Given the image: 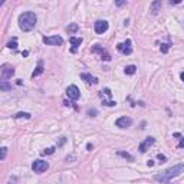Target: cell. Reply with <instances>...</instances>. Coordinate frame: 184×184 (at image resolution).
I'll return each instance as SVG.
<instances>
[{
    "mask_svg": "<svg viewBox=\"0 0 184 184\" xmlns=\"http://www.w3.org/2000/svg\"><path fill=\"white\" fill-rule=\"evenodd\" d=\"M115 125L119 128H128L132 125V119L130 117H121V118H118L115 121Z\"/></svg>",
    "mask_w": 184,
    "mask_h": 184,
    "instance_id": "9c48e42d",
    "label": "cell"
},
{
    "mask_svg": "<svg viewBox=\"0 0 184 184\" xmlns=\"http://www.w3.org/2000/svg\"><path fill=\"white\" fill-rule=\"evenodd\" d=\"M14 75V69L13 66L9 65V63H5V65H2V69H0V79L2 81H6L12 78Z\"/></svg>",
    "mask_w": 184,
    "mask_h": 184,
    "instance_id": "3957f363",
    "label": "cell"
},
{
    "mask_svg": "<svg viewBox=\"0 0 184 184\" xmlns=\"http://www.w3.org/2000/svg\"><path fill=\"white\" fill-rule=\"evenodd\" d=\"M81 79H84L88 84H98V79L95 76L89 75V73H81Z\"/></svg>",
    "mask_w": 184,
    "mask_h": 184,
    "instance_id": "7c38bea8",
    "label": "cell"
},
{
    "mask_svg": "<svg viewBox=\"0 0 184 184\" xmlns=\"http://www.w3.org/2000/svg\"><path fill=\"white\" fill-rule=\"evenodd\" d=\"M53 152H55V147H51V148H46V150H45V151H42V154L43 156H49V154H53Z\"/></svg>",
    "mask_w": 184,
    "mask_h": 184,
    "instance_id": "7402d4cb",
    "label": "cell"
},
{
    "mask_svg": "<svg viewBox=\"0 0 184 184\" xmlns=\"http://www.w3.org/2000/svg\"><path fill=\"white\" fill-rule=\"evenodd\" d=\"M66 95L69 96V99L76 101V99H79L81 92H79V89H78V86L71 85V86H68V88H66Z\"/></svg>",
    "mask_w": 184,
    "mask_h": 184,
    "instance_id": "52a82bcc",
    "label": "cell"
},
{
    "mask_svg": "<svg viewBox=\"0 0 184 184\" xmlns=\"http://www.w3.org/2000/svg\"><path fill=\"white\" fill-rule=\"evenodd\" d=\"M181 79H183V82H184V72H181Z\"/></svg>",
    "mask_w": 184,
    "mask_h": 184,
    "instance_id": "83f0119b",
    "label": "cell"
},
{
    "mask_svg": "<svg viewBox=\"0 0 184 184\" xmlns=\"http://www.w3.org/2000/svg\"><path fill=\"white\" fill-rule=\"evenodd\" d=\"M0 88H2V91L12 89V86H10V85H7V84H6V81H2V84H0Z\"/></svg>",
    "mask_w": 184,
    "mask_h": 184,
    "instance_id": "ffe728a7",
    "label": "cell"
},
{
    "mask_svg": "<svg viewBox=\"0 0 184 184\" xmlns=\"http://www.w3.org/2000/svg\"><path fill=\"white\" fill-rule=\"evenodd\" d=\"M183 171H184V164H177V165H174V167L168 168V170L163 171L161 174H157L154 178H156L157 181H161V183H168L171 178L180 175Z\"/></svg>",
    "mask_w": 184,
    "mask_h": 184,
    "instance_id": "7a4b0ae2",
    "label": "cell"
},
{
    "mask_svg": "<svg viewBox=\"0 0 184 184\" xmlns=\"http://www.w3.org/2000/svg\"><path fill=\"white\" fill-rule=\"evenodd\" d=\"M94 28H95V32L98 35H102V33H105L108 30V22L107 20H96Z\"/></svg>",
    "mask_w": 184,
    "mask_h": 184,
    "instance_id": "8992f818",
    "label": "cell"
},
{
    "mask_svg": "<svg viewBox=\"0 0 184 184\" xmlns=\"http://www.w3.org/2000/svg\"><path fill=\"white\" fill-rule=\"evenodd\" d=\"M7 47H9V49H16V47H17V39L16 38L12 39V40L7 43Z\"/></svg>",
    "mask_w": 184,
    "mask_h": 184,
    "instance_id": "2e32d148",
    "label": "cell"
},
{
    "mask_svg": "<svg viewBox=\"0 0 184 184\" xmlns=\"http://www.w3.org/2000/svg\"><path fill=\"white\" fill-rule=\"evenodd\" d=\"M42 72H43V63H42V62H39V65L36 66V69H35V71H33V73H32V78H36V76H39Z\"/></svg>",
    "mask_w": 184,
    "mask_h": 184,
    "instance_id": "5bb4252c",
    "label": "cell"
},
{
    "mask_svg": "<svg viewBox=\"0 0 184 184\" xmlns=\"http://www.w3.org/2000/svg\"><path fill=\"white\" fill-rule=\"evenodd\" d=\"M47 168H49V164H47V161H43V160H36V161H33V164H32V170L35 173H43Z\"/></svg>",
    "mask_w": 184,
    "mask_h": 184,
    "instance_id": "277c9868",
    "label": "cell"
},
{
    "mask_svg": "<svg viewBox=\"0 0 184 184\" xmlns=\"http://www.w3.org/2000/svg\"><path fill=\"white\" fill-rule=\"evenodd\" d=\"M161 52L163 53L168 52V45H167V43H163V45H161Z\"/></svg>",
    "mask_w": 184,
    "mask_h": 184,
    "instance_id": "d4e9b609",
    "label": "cell"
},
{
    "mask_svg": "<svg viewBox=\"0 0 184 184\" xmlns=\"http://www.w3.org/2000/svg\"><path fill=\"white\" fill-rule=\"evenodd\" d=\"M158 7H161V2H154L152 3V13H157Z\"/></svg>",
    "mask_w": 184,
    "mask_h": 184,
    "instance_id": "44dd1931",
    "label": "cell"
},
{
    "mask_svg": "<svg viewBox=\"0 0 184 184\" xmlns=\"http://www.w3.org/2000/svg\"><path fill=\"white\" fill-rule=\"evenodd\" d=\"M14 118H30V114L28 112H19L14 115Z\"/></svg>",
    "mask_w": 184,
    "mask_h": 184,
    "instance_id": "d6986e66",
    "label": "cell"
},
{
    "mask_svg": "<svg viewBox=\"0 0 184 184\" xmlns=\"http://www.w3.org/2000/svg\"><path fill=\"white\" fill-rule=\"evenodd\" d=\"M178 3H180V0H175V2L171 0V2H170V5H178Z\"/></svg>",
    "mask_w": 184,
    "mask_h": 184,
    "instance_id": "4316f807",
    "label": "cell"
},
{
    "mask_svg": "<svg viewBox=\"0 0 184 184\" xmlns=\"http://www.w3.org/2000/svg\"><path fill=\"white\" fill-rule=\"evenodd\" d=\"M135 71H137V68H135L134 65H130V66H127V68H125V73H127V75H134V73H135Z\"/></svg>",
    "mask_w": 184,
    "mask_h": 184,
    "instance_id": "9a60e30c",
    "label": "cell"
},
{
    "mask_svg": "<svg viewBox=\"0 0 184 184\" xmlns=\"http://www.w3.org/2000/svg\"><path fill=\"white\" fill-rule=\"evenodd\" d=\"M69 42H71V45L73 47H72V52H76V47L81 46V43H82V38H75V36H72L71 39H69Z\"/></svg>",
    "mask_w": 184,
    "mask_h": 184,
    "instance_id": "4fadbf2b",
    "label": "cell"
},
{
    "mask_svg": "<svg viewBox=\"0 0 184 184\" xmlns=\"http://www.w3.org/2000/svg\"><path fill=\"white\" fill-rule=\"evenodd\" d=\"M43 43L58 46V45H62V43H63V39H62L61 36H58V35H55V36H47V38H43Z\"/></svg>",
    "mask_w": 184,
    "mask_h": 184,
    "instance_id": "ba28073f",
    "label": "cell"
},
{
    "mask_svg": "<svg viewBox=\"0 0 184 184\" xmlns=\"http://www.w3.org/2000/svg\"><path fill=\"white\" fill-rule=\"evenodd\" d=\"M154 142H156V138H152V137L145 138V140H144V142H141V145H140V148H138V150H140L141 152H145L147 150H148V148H150V147L154 144Z\"/></svg>",
    "mask_w": 184,
    "mask_h": 184,
    "instance_id": "8fae6325",
    "label": "cell"
},
{
    "mask_svg": "<svg viewBox=\"0 0 184 184\" xmlns=\"http://www.w3.org/2000/svg\"><path fill=\"white\" fill-rule=\"evenodd\" d=\"M92 52L94 53H101V59H102V61H109V59H111L109 53L107 52L105 49H102L99 45H95V46L92 47Z\"/></svg>",
    "mask_w": 184,
    "mask_h": 184,
    "instance_id": "30bf717a",
    "label": "cell"
},
{
    "mask_svg": "<svg viewBox=\"0 0 184 184\" xmlns=\"http://www.w3.org/2000/svg\"><path fill=\"white\" fill-rule=\"evenodd\" d=\"M118 156L124 157V158H127V160H130V161H134V157L130 156V154H128V152H125V151H118Z\"/></svg>",
    "mask_w": 184,
    "mask_h": 184,
    "instance_id": "e0dca14e",
    "label": "cell"
},
{
    "mask_svg": "<svg viewBox=\"0 0 184 184\" xmlns=\"http://www.w3.org/2000/svg\"><path fill=\"white\" fill-rule=\"evenodd\" d=\"M175 138H178L180 140V144H178V148H184V138L181 137V134H178V132H175L174 134Z\"/></svg>",
    "mask_w": 184,
    "mask_h": 184,
    "instance_id": "ac0fdd59",
    "label": "cell"
},
{
    "mask_svg": "<svg viewBox=\"0 0 184 184\" xmlns=\"http://www.w3.org/2000/svg\"><path fill=\"white\" fill-rule=\"evenodd\" d=\"M158 160H161V163H164V161H165V157L161 156V154H158Z\"/></svg>",
    "mask_w": 184,
    "mask_h": 184,
    "instance_id": "484cf974",
    "label": "cell"
},
{
    "mask_svg": "<svg viewBox=\"0 0 184 184\" xmlns=\"http://www.w3.org/2000/svg\"><path fill=\"white\" fill-rule=\"evenodd\" d=\"M117 49H118V51H119L121 53H122V55H130V53L132 52L131 40H130V39H127L125 42L118 43V45H117Z\"/></svg>",
    "mask_w": 184,
    "mask_h": 184,
    "instance_id": "5b68a950",
    "label": "cell"
},
{
    "mask_svg": "<svg viewBox=\"0 0 184 184\" xmlns=\"http://www.w3.org/2000/svg\"><path fill=\"white\" fill-rule=\"evenodd\" d=\"M68 30H69V32H76V30H78V24L72 23L71 26H69V28H68Z\"/></svg>",
    "mask_w": 184,
    "mask_h": 184,
    "instance_id": "cb8c5ba5",
    "label": "cell"
},
{
    "mask_svg": "<svg viewBox=\"0 0 184 184\" xmlns=\"http://www.w3.org/2000/svg\"><path fill=\"white\" fill-rule=\"evenodd\" d=\"M6 154H7V148H6V147H3V148H2V156H0V160H5Z\"/></svg>",
    "mask_w": 184,
    "mask_h": 184,
    "instance_id": "603a6c76",
    "label": "cell"
},
{
    "mask_svg": "<svg viewBox=\"0 0 184 184\" xmlns=\"http://www.w3.org/2000/svg\"><path fill=\"white\" fill-rule=\"evenodd\" d=\"M38 22V17L33 12H24L19 16V28L23 32H30L32 29H35Z\"/></svg>",
    "mask_w": 184,
    "mask_h": 184,
    "instance_id": "6da1fadb",
    "label": "cell"
}]
</instances>
